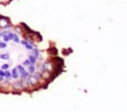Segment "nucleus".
I'll use <instances>...</instances> for the list:
<instances>
[{
    "mask_svg": "<svg viewBox=\"0 0 127 112\" xmlns=\"http://www.w3.org/2000/svg\"><path fill=\"white\" fill-rule=\"evenodd\" d=\"M16 68H17V70H18V72H19V79L21 80H26L27 78H29L30 74L23 65H17Z\"/></svg>",
    "mask_w": 127,
    "mask_h": 112,
    "instance_id": "1",
    "label": "nucleus"
},
{
    "mask_svg": "<svg viewBox=\"0 0 127 112\" xmlns=\"http://www.w3.org/2000/svg\"><path fill=\"white\" fill-rule=\"evenodd\" d=\"M11 22L8 17L0 15V29H8L9 27H11Z\"/></svg>",
    "mask_w": 127,
    "mask_h": 112,
    "instance_id": "2",
    "label": "nucleus"
},
{
    "mask_svg": "<svg viewBox=\"0 0 127 112\" xmlns=\"http://www.w3.org/2000/svg\"><path fill=\"white\" fill-rule=\"evenodd\" d=\"M2 39L1 40L3 41V42L8 43L10 42V41H13L14 39V35H15V33L13 32V31H2Z\"/></svg>",
    "mask_w": 127,
    "mask_h": 112,
    "instance_id": "3",
    "label": "nucleus"
},
{
    "mask_svg": "<svg viewBox=\"0 0 127 112\" xmlns=\"http://www.w3.org/2000/svg\"><path fill=\"white\" fill-rule=\"evenodd\" d=\"M43 68H44V71H48L50 72V74H52L53 71H55V65H53V62L51 61V60H47V61H43Z\"/></svg>",
    "mask_w": 127,
    "mask_h": 112,
    "instance_id": "4",
    "label": "nucleus"
},
{
    "mask_svg": "<svg viewBox=\"0 0 127 112\" xmlns=\"http://www.w3.org/2000/svg\"><path fill=\"white\" fill-rule=\"evenodd\" d=\"M21 44H22V45H23L25 49H26L27 51H30V52H31V51L33 50L34 48H36V46H35V43L30 42V41H27V40H22V41H21Z\"/></svg>",
    "mask_w": 127,
    "mask_h": 112,
    "instance_id": "5",
    "label": "nucleus"
},
{
    "mask_svg": "<svg viewBox=\"0 0 127 112\" xmlns=\"http://www.w3.org/2000/svg\"><path fill=\"white\" fill-rule=\"evenodd\" d=\"M10 71H11V77H13V80H18L19 79V72H18V70H17V68L14 67V68H11L10 69Z\"/></svg>",
    "mask_w": 127,
    "mask_h": 112,
    "instance_id": "6",
    "label": "nucleus"
},
{
    "mask_svg": "<svg viewBox=\"0 0 127 112\" xmlns=\"http://www.w3.org/2000/svg\"><path fill=\"white\" fill-rule=\"evenodd\" d=\"M26 70L29 71L30 75L35 74V71H36V66H35V65H31L30 67H27V68H26Z\"/></svg>",
    "mask_w": 127,
    "mask_h": 112,
    "instance_id": "7",
    "label": "nucleus"
},
{
    "mask_svg": "<svg viewBox=\"0 0 127 112\" xmlns=\"http://www.w3.org/2000/svg\"><path fill=\"white\" fill-rule=\"evenodd\" d=\"M0 59H1V60H9V59H10V53H8V52H1V53H0Z\"/></svg>",
    "mask_w": 127,
    "mask_h": 112,
    "instance_id": "8",
    "label": "nucleus"
},
{
    "mask_svg": "<svg viewBox=\"0 0 127 112\" xmlns=\"http://www.w3.org/2000/svg\"><path fill=\"white\" fill-rule=\"evenodd\" d=\"M27 59H29L30 61H31V64H32V65H36V64H37V62H39V61H37V59H36V58H35V57H34V56H32V54H31V53H30V54H29V57H27Z\"/></svg>",
    "mask_w": 127,
    "mask_h": 112,
    "instance_id": "9",
    "label": "nucleus"
},
{
    "mask_svg": "<svg viewBox=\"0 0 127 112\" xmlns=\"http://www.w3.org/2000/svg\"><path fill=\"white\" fill-rule=\"evenodd\" d=\"M0 69L6 71V70H10V64H3L0 66Z\"/></svg>",
    "mask_w": 127,
    "mask_h": 112,
    "instance_id": "10",
    "label": "nucleus"
},
{
    "mask_svg": "<svg viewBox=\"0 0 127 112\" xmlns=\"http://www.w3.org/2000/svg\"><path fill=\"white\" fill-rule=\"evenodd\" d=\"M7 45H8V43L3 42L2 40H0V50H5V49H7Z\"/></svg>",
    "mask_w": 127,
    "mask_h": 112,
    "instance_id": "11",
    "label": "nucleus"
},
{
    "mask_svg": "<svg viewBox=\"0 0 127 112\" xmlns=\"http://www.w3.org/2000/svg\"><path fill=\"white\" fill-rule=\"evenodd\" d=\"M21 41H22V40L19 39V36L15 33V35H14V39H13V42H14V43H17V44H19V43H21Z\"/></svg>",
    "mask_w": 127,
    "mask_h": 112,
    "instance_id": "12",
    "label": "nucleus"
},
{
    "mask_svg": "<svg viewBox=\"0 0 127 112\" xmlns=\"http://www.w3.org/2000/svg\"><path fill=\"white\" fill-rule=\"evenodd\" d=\"M3 80H5V71L0 69V84H2Z\"/></svg>",
    "mask_w": 127,
    "mask_h": 112,
    "instance_id": "13",
    "label": "nucleus"
},
{
    "mask_svg": "<svg viewBox=\"0 0 127 112\" xmlns=\"http://www.w3.org/2000/svg\"><path fill=\"white\" fill-rule=\"evenodd\" d=\"M22 65H23V66L25 67V68H27V67H30L32 64H31V61H30L29 59H25V60L23 61V64H22Z\"/></svg>",
    "mask_w": 127,
    "mask_h": 112,
    "instance_id": "14",
    "label": "nucleus"
},
{
    "mask_svg": "<svg viewBox=\"0 0 127 112\" xmlns=\"http://www.w3.org/2000/svg\"><path fill=\"white\" fill-rule=\"evenodd\" d=\"M2 31H0V40H1V39H2Z\"/></svg>",
    "mask_w": 127,
    "mask_h": 112,
    "instance_id": "15",
    "label": "nucleus"
}]
</instances>
